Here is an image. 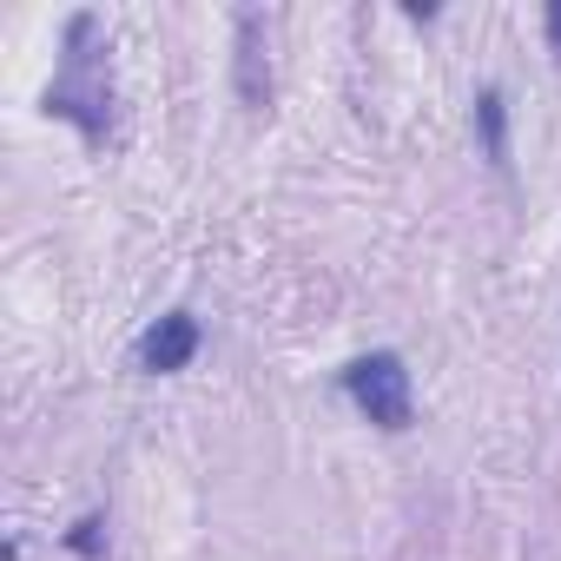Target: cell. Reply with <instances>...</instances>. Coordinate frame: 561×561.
Segmentation results:
<instances>
[{
  "instance_id": "3",
  "label": "cell",
  "mask_w": 561,
  "mask_h": 561,
  "mask_svg": "<svg viewBox=\"0 0 561 561\" xmlns=\"http://www.w3.org/2000/svg\"><path fill=\"white\" fill-rule=\"evenodd\" d=\"M482 126H489V159H502V93H482Z\"/></svg>"
},
{
  "instance_id": "2",
  "label": "cell",
  "mask_w": 561,
  "mask_h": 561,
  "mask_svg": "<svg viewBox=\"0 0 561 561\" xmlns=\"http://www.w3.org/2000/svg\"><path fill=\"white\" fill-rule=\"evenodd\" d=\"M192 357H198V324H192L185 311L159 318V324L139 337V370H152V377H172V370H185Z\"/></svg>"
},
{
  "instance_id": "1",
  "label": "cell",
  "mask_w": 561,
  "mask_h": 561,
  "mask_svg": "<svg viewBox=\"0 0 561 561\" xmlns=\"http://www.w3.org/2000/svg\"><path fill=\"white\" fill-rule=\"evenodd\" d=\"M344 390H351V403H357L377 430H410V416H416L410 370H403V357H390V351L357 357V364L344 370Z\"/></svg>"
},
{
  "instance_id": "4",
  "label": "cell",
  "mask_w": 561,
  "mask_h": 561,
  "mask_svg": "<svg viewBox=\"0 0 561 561\" xmlns=\"http://www.w3.org/2000/svg\"><path fill=\"white\" fill-rule=\"evenodd\" d=\"M548 41H554V54H561V0L548 8Z\"/></svg>"
}]
</instances>
